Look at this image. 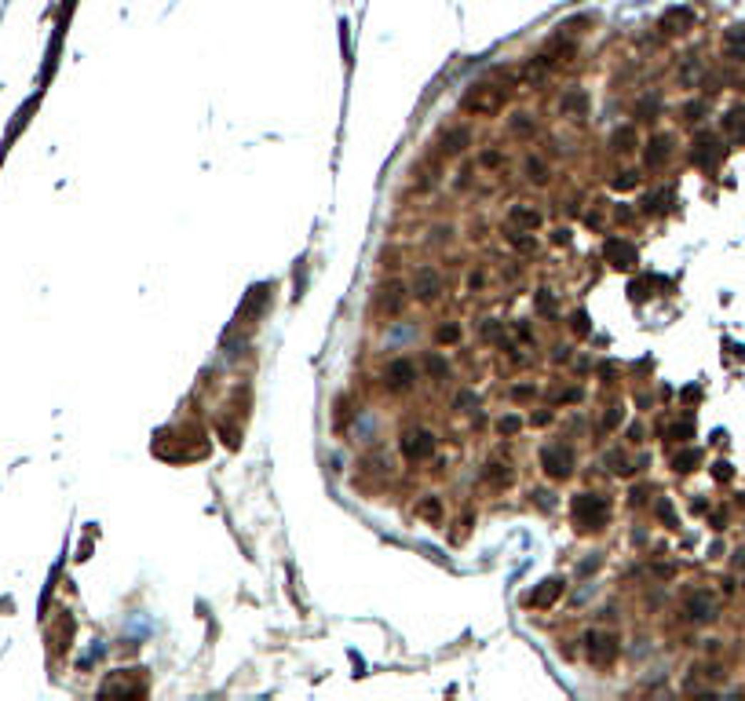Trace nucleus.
<instances>
[{"label":"nucleus","mask_w":745,"mask_h":701,"mask_svg":"<svg viewBox=\"0 0 745 701\" xmlns=\"http://www.w3.org/2000/svg\"><path fill=\"white\" fill-rule=\"evenodd\" d=\"M607 515H610L607 497H599V493H577L574 497V523L581 530H599L607 523Z\"/></svg>","instance_id":"obj_1"},{"label":"nucleus","mask_w":745,"mask_h":701,"mask_svg":"<svg viewBox=\"0 0 745 701\" xmlns=\"http://www.w3.org/2000/svg\"><path fill=\"white\" fill-rule=\"evenodd\" d=\"M501 103H505L501 88H493V84H475V88H468V91H464V99H460V110L490 117V114H497V110H501Z\"/></svg>","instance_id":"obj_2"},{"label":"nucleus","mask_w":745,"mask_h":701,"mask_svg":"<svg viewBox=\"0 0 745 701\" xmlns=\"http://www.w3.org/2000/svg\"><path fill=\"white\" fill-rule=\"evenodd\" d=\"M398 450H402L406 460H427L435 453V435L424 431V428H413V431H406L398 438Z\"/></svg>","instance_id":"obj_3"},{"label":"nucleus","mask_w":745,"mask_h":701,"mask_svg":"<svg viewBox=\"0 0 745 701\" xmlns=\"http://www.w3.org/2000/svg\"><path fill=\"white\" fill-rule=\"evenodd\" d=\"M541 464H544V471L552 475V479H567L570 468H574V450L563 445V442H555V445H548V450L541 453Z\"/></svg>","instance_id":"obj_4"},{"label":"nucleus","mask_w":745,"mask_h":701,"mask_svg":"<svg viewBox=\"0 0 745 701\" xmlns=\"http://www.w3.org/2000/svg\"><path fill=\"white\" fill-rule=\"evenodd\" d=\"M724 157V146L712 139V136H698L694 139V146H691V161L694 165H701V168H712Z\"/></svg>","instance_id":"obj_5"},{"label":"nucleus","mask_w":745,"mask_h":701,"mask_svg":"<svg viewBox=\"0 0 745 701\" xmlns=\"http://www.w3.org/2000/svg\"><path fill=\"white\" fill-rule=\"evenodd\" d=\"M584 650H588V657H592L596 665H603V661H610V657L617 654V643H614V635L588 632V635H584Z\"/></svg>","instance_id":"obj_6"},{"label":"nucleus","mask_w":745,"mask_h":701,"mask_svg":"<svg viewBox=\"0 0 745 701\" xmlns=\"http://www.w3.org/2000/svg\"><path fill=\"white\" fill-rule=\"evenodd\" d=\"M603 252H607V260H610L617 271H629V267L636 263V248H632L629 241H621V238H610V241L603 245Z\"/></svg>","instance_id":"obj_7"},{"label":"nucleus","mask_w":745,"mask_h":701,"mask_svg":"<svg viewBox=\"0 0 745 701\" xmlns=\"http://www.w3.org/2000/svg\"><path fill=\"white\" fill-rule=\"evenodd\" d=\"M669 153H672V139H669V136H654L643 157H647V165H650V168H658L662 161H669Z\"/></svg>","instance_id":"obj_8"},{"label":"nucleus","mask_w":745,"mask_h":701,"mask_svg":"<svg viewBox=\"0 0 745 701\" xmlns=\"http://www.w3.org/2000/svg\"><path fill=\"white\" fill-rule=\"evenodd\" d=\"M439 289H442L439 274H431L427 267H424V271H417V285H413V293H417L420 300H435V296H439Z\"/></svg>","instance_id":"obj_9"},{"label":"nucleus","mask_w":745,"mask_h":701,"mask_svg":"<svg viewBox=\"0 0 745 701\" xmlns=\"http://www.w3.org/2000/svg\"><path fill=\"white\" fill-rule=\"evenodd\" d=\"M724 51H727L731 59H745V22L731 26L727 34H724Z\"/></svg>","instance_id":"obj_10"},{"label":"nucleus","mask_w":745,"mask_h":701,"mask_svg":"<svg viewBox=\"0 0 745 701\" xmlns=\"http://www.w3.org/2000/svg\"><path fill=\"white\" fill-rule=\"evenodd\" d=\"M687 610H691V621H712V614H716V607H712V599L705 592L687 599Z\"/></svg>","instance_id":"obj_11"},{"label":"nucleus","mask_w":745,"mask_h":701,"mask_svg":"<svg viewBox=\"0 0 745 701\" xmlns=\"http://www.w3.org/2000/svg\"><path fill=\"white\" fill-rule=\"evenodd\" d=\"M724 128H727V136H731V139L745 143V106H734V110L724 117Z\"/></svg>","instance_id":"obj_12"},{"label":"nucleus","mask_w":745,"mask_h":701,"mask_svg":"<svg viewBox=\"0 0 745 701\" xmlns=\"http://www.w3.org/2000/svg\"><path fill=\"white\" fill-rule=\"evenodd\" d=\"M610 146H614L617 153L632 150V146H636V128H632V124H625V128H617V132L610 136Z\"/></svg>","instance_id":"obj_13"},{"label":"nucleus","mask_w":745,"mask_h":701,"mask_svg":"<svg viewBox=\"0 0 745 701\" xmlns=\"http://www.w3.org/2000/svg\"><path fill=\"white\" fill-rule=\"evenodd\" d=\"M387 376H391L395 388H410V384H413V365H410V362H395V365L387 369Z\"/></svg>","instance_id":"obj_14"},{"label":"nucleus","mask_w":745,"mask_h":701,"mask_svg":"<svg viewBox=\"0 0 745 701\" xmlns=\"http://www.w3.org/2000/svg\"><path fill=\"white\" fill-rule=\"evenodd\" d=\"M512 223H519V227H537V223H541V212H534L530 205H515V208H512Z\"/></svg>","instance_id":"obj_15"},{"label":"nucleus","mask_w":745,"mask_h":701,"mask_svg":"<svg viewBox=\"0 0 745 701\" xmlns=\"http://www.w3.org/2000/svg\"><path fill=\"white\" fill-rule=\"evenodd\" d=\"M439 146H442V153H460L464 146H468V132H446L439 139Z\"/></svg>","instance_id":"obj_16"},{"label":"nucleus","mask_w":745,"mask_h":701,"mask_svg":"<svg viewBox=\"0 0 745 701\" xmlns=\"http://www.w3.org/2000/svg\"><path fill=\"white\" fill-rule=\"evenodd\" d=\"M559 592H563V585H559V581H544V585L534 592V602H537V607H544V602H555Z\"/></svg>","instance_id":"obj_17"},{"label":"nucleus","mask_w":745,"mask_h":701,"mask_svg":"<svg viewBox=\"0 0 745 701\" xmlns=\"http://www.w3.org/2000/svg\"><path fill=\"white\" fill-rule=\"evenodd\" d=\"M526 172H530L534 183H548V165L541 161V157H526Z\"/></svg>","instance_id":"obj_18"},{"label":"nucleus","mask_w":745,"mask_h":701,"mask_svg":"<svg viewBox=\"0 0 745 701\" xmlns=\"http://www.w3.org/2000/svg\"><path fill=\"white\" fill-rule=\"evenodd\" d=\"M435 340H439V343H457L460 340V326H442L439 333H435Z\"/></svg>","instance_id":"obj_19"},{"label":"nucleus","mask_w":745,"mask_h":701,"mask_svg":"<svg viewBox=\"0 0 745 701\" xmlns=\"http://www.w3.org/2000/svg\"><path fill=\"white\" fill-rule=\"evenodd\" d=\"M672 464H676V471H691V468L698 464V453H694V450H687V453H679Z\"/></svg>","instance_id":"obj_20"},{"label":"nucleus","mask_w":745,"mask_h":701,"mask_svg":"<svg viewBox=\"0 0 745 701\" xmlns=\"http://www.w3.org/2000/svg\"><path fill=\"white\" fill-rule=\"evenodd\" d=\"M497 431H501V435H512V431H519V417H505L501 424H497Z\"/></svg>","instance_id":"obj_21"},{"label":"nucleus","mask_w":745,"mask_h":701,"mask_svg":"<svg viewBox=\"0 0 745 701\" xmlns=\"http://www.w3.org/2000/svg\"><path fill=\"white\" fill-rule=\"evenodd\" d=\"M512 132H519V136H530V132H534V124L526 121V114H522V121H512Z\"/></svg>","instance_id":"obj_22"},{"label":"nucleus","mask_w":745,"mask_h":701,"mask_svg":"<svg viewBox=\"0 0 745 701\" xmlns=\"http://www.w3.org/2000/svg\"><path fill=\"white\" fill-rule=\"evenodd\" d=\"M420 512L435 519V515H439V500H424V504H420Z\"/></svg>","instance_id":"obj_23"},{"label":"nucleus","mask_w":745,"mask_h":701,"mask_svg":"<svg viewBox=\"0 0 745 701\" xmlns=\"http://www.w3.org/2000/svg\"><path fill=\"white\" fill-rule=\"evenodd\" d=\"M636 179H632V172H621V179H614V186H621V190H629Z\"/></svg>","instance_id":"obj_24"},{"label":"nucleus","mask_w":745,"mask_h":701,"mask_svg":"<svg viewBox=\"0 0 745 701\" xmlns=\"http://www.w3.org/2000/svg\"><path fill=\"white\" fill-rule=\"evenodd\" d=\"M701 110H705L701 103H691V106H687V121H698V114H701Z\"/></svg>","instance_id":"obj_25"},{"label":"nucleus","mask_w":745,"mask_h":701,"mask_svg":"<svg viewBox=\"0 0 745 701\" xmlns=\"http://www.w3.org/2000/svg\"><path fill=\"white\" fill-rule=\"evenodd\" d=\"M482 165H501V153H490V150H486V153H482Z\"/></svg>","instance_id":"obj_26"}]
</instances>
